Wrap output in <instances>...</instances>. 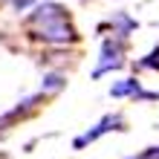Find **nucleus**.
Masks as SVG:
<instances>
[{
	"mask_svg": "<svg viewBox=\"0 0 159 159\" xmlns=\"http://www.w3.org/2000/svg\"><path fill=\"white\" fill-rule=\"evenodd\" d=\"M29 3H32V0H15V3H12V6L17 9V12H20V9H26V6H29Z\"/></svg>",
	"mask_w": 159,
	"mask_h": 159,
	"instance_id": "6e6552de",
	"label": "nucleus"
},
{
	"mask_svg": "<svg viewBox=\"0 0 159 159\" xmlns=\"http://www.w3.org/2000/svg\"><path fill=\"white\" fill-rule=\"evenodd\" d=\"M119 125H121V119H119V116H104L93 130H87V133H81V136L75 139V148H84L87 142H96L98 136H104L107 130H113V127H119Z\"/></svg>",
	"mask_w": 159,
	"mask_h": 159,
	"instance_id": "7ed1b4c3",
	"label": "nucleus"
},
{
	"mask_svg": "<svg viewBox=\"0 0 159 159\" xmlns=\"http://www.w3.org/2000/svg\"><path fill=\"white\" fill-rule=\"evenodd\" d=\"M61 84H64V78H61V75H49V78H46V84H43V87H46V90H58Z\"/></svg>",
	"mask_w": 159,
	"mask_h": 159,
	"instance_id": "0eeeda50",
	"label": "nucleus"
},
{
	"mask_svg": "<svg viewBox=\"0 0 159 159\" xmlns=\"http://www.w3.org/2000/svg\"><path fill=\"white\" fill-rule=\"evenodd\" d=\"M116 23H119V38H125V35L130 32V29H136V20H130L127 15H116Z\"/></svg>",
	"mask_w": 159,
	"mask_h": 159,
	"instance_id": "39448f33",
	"label": "nucleus"
},
{
	"mask_svg": "<svg viewBox=\"0 0 159 159\" xmlns=\"http://www.w3.org/2000/svg\"><path fill=\"white\" fill-rule=\"evenodd\" d=\"M121 67V43L119 41H104L101 43V61H98V67L93 70V75H104L107 70H119Z\"/></svg>",
	"mask_w": 159,
	"mask_h": 159,
	"instance_id": "f03ea898",
	"label": "nucleus"
},
{
	"mask_svg": "<svg viewBox=\"0 0 159 159\" xmlns=\"http://www.w3.org/2000/svg\"><path fill=\"white\" fill-rule=\"evenodd\" d=\"M9 3H15V0H9Z\"/></svg>",
	"mask_w": 159,
	"mask_h": 159,
	"instance_id": "1a4fd4ad",
	"label": "nucleus"
},
{
	"mask_svg": "<svg viewBox=\"0 0 159 159\" xmlns=\"http://www.w3.org/2000/svg\"><path fill=\"white\" fill-rule=\"evenodd\" d=\"M139 67H148V70H159V49H153L148 58L139 61Z\"/></svg>",
	"mask_w": 159,
	"mask_h": 159,
	"instance_id": "423d86ee",
	"label": "nucleus"
},
{
	"mask_svg": "<svg viewBox=\"0 0 159 159\" xmlns=\"http://www.w3.org/2000/svg\"><path fill=\"white\" fill-rule=\"evenodd\" d=\"M110 96L113 98H121V96H142V90H139V81L136 78H125L110 87Z\"/></svg>",
	"mask_w": 159,
	"mask_h": 159,
	"instance_id": "20e7f679",
	"label": "nucleus"
},
{
	"mask_svg": "<svg viewBox=\"0 0 159 159\" xmlns=\"http://www.w3.org/2000/svg\"><path fill=\"white\" fill-rule=\"evenodd\" d=\"M29 26H32L35 38H41L46 43H72V41H78V32L72 29L64 6H58V3L35 6V12L29 15Z\"/></svg>",
	"mask_w": 159,
	"mask_h": 159,
	"instance_id": "f257e3e1",
	"label": "nucleus"
}]
</instances>
